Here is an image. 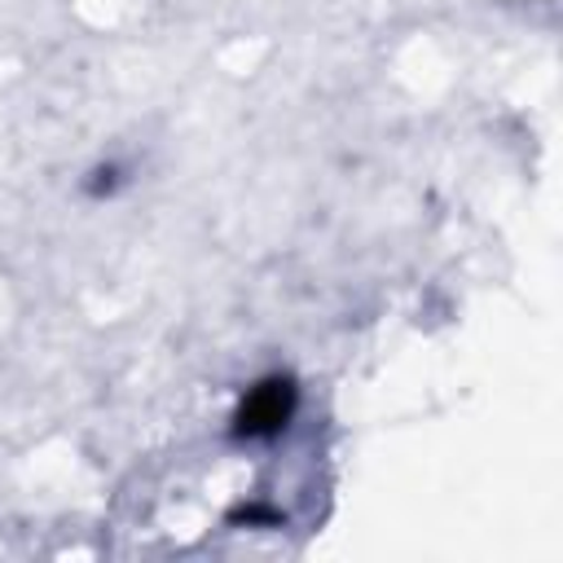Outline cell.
I'll return each mask as SVG.
<instances>
[{
  "mask_svg": "<svg viewBox=\"0 0 563 563\" xmlns=\"http://www.w3.org/2000/svg\"><path fill=\"white\" fill-rule=\"evenodd\" d=\"M295 405H299L295 378H286V374L260 378V383L242 396V405H238V413H233V435H238V440H273V435H282L286 422L295 418Z\"/></svg>",
  "mask_w": 563,
  "mask_h": 563,
  "instance_id": "cell-1",
  "label": "cell"
}]
</instances>
